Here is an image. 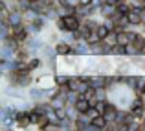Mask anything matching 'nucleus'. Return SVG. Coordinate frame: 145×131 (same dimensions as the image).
Here are the masks:
<instances>
[{
    "label": "nucleus",
    "instance_id": "nucleus-1",
    "mask_svg": "<svg viewBox=\"0 0 145 131\" xmlns=\"http://www.w3.org/2000/svg\"><path fill=\"white\" fill-rule=\"evenodd\" d=\"M35 83H37L39 87H42V89L57 87V85H55V74H52V72H48V70H44V74L40 72L39 76H35Z\"/></svg>",
    "mask_w": 145,
    "mask_h": 131
},
{
    "label": "nucleus",
    "instance_id": "nucleus-2",
    "mask_svg": "<svg viewBox=\"0 0 145 131\" xmlns=\"http://www.w3.org/2000/svg\"><path fill=\"white\" fill-rule=\"evenodd\" d=\"M0 59H6V61H15L17 59V52L11 48L7 43H0Z\"/></svg>",
    "mask_w": 145,
    "mask_h": 131
},
{
    "label": "nucleus",
    "instance_id": "nucleus-3",
    "mask_svg": "<svg viewBox=\"0 0 145 131\" xmlns=\"http://www.w3.org/2000/svg\"><path fill=\"white\" fill-rule=\"evenodd\" d=\"M114 72H116L118 76H129V74L134 72V65L131 63V59L123 61V63H118L116 67H114Z\"/></svg>",
    "mask_w": 145,
    "mask_h": 131
},
{
    "label": "nucleus",
    "instance_id": "nucleus-4",
    "mask_svg": "<svg viewBox=\"0 0 145 131\" xmlns=\"http://www.w3.org/2000/svg\"><path fill=\"white\" fill-rule=\"evenodd\" d=\"M53 46H55V52H57L59 57H64V56H68V54H72V44L68 43V41H64V39L57 41Z\"/></svg>",
    "mask_w": 145,
    "mask_h": 131
},
{
    "label": "nucleus",
    "instance_id": "nucleus-5",
    "mask_svg": "<svg viewBox=\"0 0 145 131\" xmlns=\"http://www.w3.org/2000/svg\"><path fill=\"white\" fill-rule=\"evenodd\" d=\"M50 103L53 105V109H57V107H64L68 103V98H66V94H64V92H59V91H57L55 94L50 98Z\"/></svg>",
    "mask_w": 145,
    "mask_h": 131
},
{
    "label": "nucleus",
    "instance_id": "nucleus-6",
    "mask_svg": "<svg viewBox=\"0 0 145 131\" xmlns=\"http://www.w3.org/2000/svg\"><path fill=\"white\" fill-rule=\"evenodd\" d=\"M106 124H108V120L105 118V114H97V116L92 120V129L90 131H105Z\"/></svg>",
    "mask_w": 145,
    "mask_h": 131
},
{
    "label": "nucleus",
    "instance_id": "nucleus-7",
    "mask_svg": "<svg viewBox=\"0 0 145 131\" xmlns=\"http://www.w3.org/2000/svg\"><path fill=\"white\" fill-rule=\"evenodd\" d=\"M118 13V6H112V4H103L101 6V19H110Z\"/></svg>",
    "mask_w": 145,
    "mask_h": 131
},
{
    "label": "nucleus",
    "instance_id": "nucleus-8",
    "mask_svg": "<svg viewBox=\"0 0 145 131\" xmlns=\"http://www.w3.org/2000/svg\"><path fill=\"white\" fill-rule=\"evenodd\" d=\"M24 24V19H22V11H11L9 15V26H13V28H17V26Z\"/></svg>",
    "mask_w": 145,
    "mask_h": 131
},
{
    "label": "nucleus",
    "instance_id": "nucleus-9",
    "mask_svg": "<svg viewBox=\"0 0 145 131\" xmlns=\"http://www.w3.org/2000/svg\"><path fill=\"white\" fill-rule=\"evenodd\" d=\"M59 126H61V131H77V126H75V120L72 118H63L59 120Z\"/></svg>",
    "mask_w": 145,
    "mask_h": 131
},
{
    "label": "nucleus",
    "instance_id": "nucleus-10",
    "mask_svg": "<svg viewBox=\"0 0 145 131\" xmlns=\"http://www.w3.org/2000/svg\"><path fill=\"white\" fill-rule=\"evenodd\" d=\"M129 21H131V24H132V26H142V24H143V17H142V11L131 9V13H129Z\"/></svg>",
    "mask_w": 145,
    "mask_h": 131
},
{
    "label": "nucleus",
    "instance_id": "nucleus-11",
    "mask_svg": "<svg viewBox=\"0 0 145 131\" xmlns=\"http://www.w3.org/2000/svg\"><path fill=\"white\" fill-rule=\"evenodd\" d=\"M118 43L127 46L129 43H132V35L129 30H121V32H118Z\"/></svg>",
    "mask_w": 145,
    "mask_h": 131
},
{
    "label": "nucleus",
    "instance_id": "nucleus-12",
    "mask_svg": "<svg viewBox=\"0 0 145 131\" xmlns=\"http://www.w3.org/2000/svg\"><path fill=\"white\" fill-rule=\"evenodd\" d=\"M22 19H24V24L29 26V24H31V22L37 19V13L31 9V7H26V9L22 11Z\"/></svg>",
    "mask_w": 145,
    "mask_h": 131
},
{
    "label": "nucleus",
    "instance_id": "nucleus-13",
    "mask_svg": "<svg viewBox=\"0 0 145 131\" xmlns=\"http://www.w3.org/2000/svg\"><path fill=\"white\" fill-rule=\"evenodd\" d=\"M72 74H68V72H57L55 74V85H68V81H70Z\"/></svg>",
    "mask_w": 145,
    "mask_h": 131
},
{
    "label": "nucleus",
    "instance_id": "nucleus-14",
    "mask_svg": "<svg viewBox=\"0 0 145 131\" xmlns=\"http://www.w3.org/2000/svg\"><path fill=\"white\" fill-rule=\"evenodd\" d=\"M74 105L77 107V111H79V113H86V111L90 109V102H88V100L85 98V96H81V98H79L77 102L74 103Z\"/></svg>",
    "mask_w": 145,
    "mask_h": 131
},
{
    "label": "nucleus",
    "instance_id": "nucleus-15",
    "mask_svg": "<svg viewBox=\"0 0 145 131\" xmlns=\"http://www.w3.org/2000/svg\"><path fill=\"white\" fill-rule=\"evenodd\" d=\"M110 56L112 57H120V56H127V50H125V46L123 44H114L112 48H110Z\"/></svg>",
    "mask_w": 145,
    "mask_h": 131
},
{
    "label": "nucleus",
    "instance_id": "nucleus-16",
    "mask_svg": "<svg viewBox=\"0 0 145 131\" xmlns=\"http://www.w3.org/2000/svg\"><path fill=\"white\" fill-rule=\"evenodd\" d=\"M103 41H105V43L108 44V46H114V44H118V32L110 30V32H108V35H106Z\"/></svg>",
    "mask_w": 145,
    "mask_h": 131
},
{
    "label": "nucleus",
    "instance_id": "nucleus-17",
    "mask_svg": "<svg viewBox=\"0 0 145 131\" xmlns=\"http://www.w3.org/2000/svg\"><path fill=\"white\" fill-rule=\"evenodd\" d=\"M125 50H127V56L129 57H132V56H138V54H142V50L138 48L134 43H129L127 46H125Z\"/></svg>",
    "mask_w": 145,
    "mask_h": 131
},
{
    "label": "nucleus",
    "instance_id": "nucleus-18",
    "mask_svg": "<svg viewBox=\"0 0 145 131\" xmlns=\"http://www.w3.org/2000/svg\"><path fill=\"white\" fill-rule=\"evenodd\" d=\"M9 15H11V11L7 7H2L0 9V24H9Z\"/></svg>",
    "mask_w": 145,
    "mask_h": 131
},
{
    "label": "nucleus",
    "instance_id": "nucleus-19",
    "mask_svg": "<svg viewBox=\"0 0 145 131\" xmlns=\"http://www.w3.org/2000/svg\"><path fill=\"white\" fill-rule=\"evenodd\" d=\"M96 32L99 33V35H101V39H105V37H106V35H108V32H110V28H108V26H106V24H105V22H103V21H101V24H99V26H97V30H96Z\"/></svg>",
    "mask_w": 145,
    "mask_h": 131
},
{
    "label": "nucleus",
    "instance_id": "nucleus-20",
    "mask_svg": "<svg viewBox=\"0 0 145 131\" xmlns=\"http://www.w3.org/2000/svg\"><path fill=\"white\" fill-rule=\"evenodd\" d=\"M85 39L88 41L90 44H96V43H99V41H103V39H101V35H99L97 32H90V33H88V37H85Z\"/></svg>",
    "mask_w": 145,
    "mask_h": 131
},
{
    "label": "nucleus",
    "instance_id": "nucleus-21",
    "mask_svg": "<svg viewBox=\"0 0 145 131\" xmlns=\"http://www.w3.org/2000/svg\"><path fill=\"white\" fill-rule=\"evenodd\" d=\"M108 103H110V100H99V102L96 103V109L103 114V113L106 111V107H108Z\"/></svg>",
    "mask_w": 145,
    "mask_h": 131
},
{
    "label": "nucleus",
    "instance_id": "nucleus-22",
    "mask_svg": "<svg viewBox=\"0 0 145 131\" xmlns=\"http://www.w3.org/2000/svg\"><path fill=\"white\" fill-rule=\"evenodd\" d=\"M53 26H55L59 32H66V22H64V17H59L55 22H53Z\"/></svg>",
    "mask_w": 145,
    "mask_h": 131
},
{
    "label": "nucleus",
    "instance_id": "nucleus-23",
    "mask_svg": "<svg viewBox=\"0 0 145 131\" xmlns=\"http://www.w3.org/2000/svg\"><path fill=\"white\" fill-rule=\"evenodd\" d=\"M83 96H85V98L86 100H90V98H94V96H96V87H92V85H90L88 89H86V91L85 92H83Z\"/></svg>",
    "mask_w": 145,
    "mask_h": 131
},
{
    "label": "nucleus",
    "instance_id": "nucleus-24",
    "mask_svg": "<svg viewBox=\"0 0 145 131\" xmlns=\"http://www.w3.org/2000/svg\"><path fill=\"white\" fill-rule=\"evenodd\" d=\"M97 114H101V113H99V111L96 109V107H90V109H88V111H86V116H88V118H90V120H94V118H96V116H97Z\"/></svg>",
    "mask_w": 145,
    "mask_h": 131
},
{
    "label": "nucleus",
    "instance_id": "nucleus-25",
    "mask_svg": "<svg viewBox=\"0 0 145 131\" xmlns=\"http://www.w3.org/2000/svg\"><path fill=\"white\" fill-rule=\"evenodd\" d=\"M79 32L83 33V37H88V33L92 32V30L88 28V24H86V22H83V24H81V28H79Z\"/></svg>",
    "mask_w": 145,
    "mask_h": 131
},
{
    "label": "nucleus",
    "instance_id": "nucleus-26",
    "mask_svg": "<svg viewBox=\"0 0 145 131\" xmlns=\"http://www.w3.org/2000/svg\"><path fill=\"white\" fill-rule=\"evenodd\" d=\"M66 2L70 4V6H74V7H75V6H79V4H81V0H66Z\"/></svg>",
    "mask_w": 145,
    "mask_h": 131
},
{
    "label": "nucleus",
    "instance_id": "nucleus-27",
    "mask_svg": "<svg viewBox=\"0 0 145 131\" xmlns=\"http://www.w3.org/2000/svg\"><path fill=\"white\" fill-rule=\"evenodd\" d=\"M142 17H143V22H145V7L142 9Z\"/></svg>",
    "mask_w": 145,
    "mask_h": 131
},
{
    "label": "nucleus",
    "instance_id": "nucleus-28",
    "mask_svg": "<svg viewBox=\"0 0 145 131\" xmlns=\"http://www.w3.org/2000/svg\"><path fill=\"white\" fill-rule=\"evenodd\" d=\"M142 92H143V96H145V85H143V91H142Z\"/></svg>",
    "mask_w": 145,
    "mask_h": 131
}]
</instances>
